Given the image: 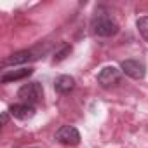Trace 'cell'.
I'll return each mask as SVG.
<instances>
[{
    "label": "cell",
    "instance_id": "6da1fadb",
    "mask_svg": "<svg viewBox=\"0 0 148 148\" xmlns=\"http://www.w3.org/2000/svg\"><path fill=\"white\" fill-rule=\"evenodd\" d=\"M91 28L92 33L98 37H112L119 33V25L112 19V16H108V12H101L98 11L91 21Z\"/></svg>",
    "mask_w": 148,
    "mask_h": 148
},
{
    "label": "cell",
    "instance_id": "7a4b0ae2",
    "mask_svg": "<svg viewBox=\"0 0 148 148\" xmlns=\"http://www.w3.org/2000/svg\"><path fill=\"white\" fill-rule=\"evenodd\" d=\"M18 98L21 99V103H28V105H37L44 99V89L40 82H28L25 86H21V89L18 91Z\"/></svg>",
    "mask_w": 148,
    "mask_h": 148
},
{
    "label": "cell",
    "instance_id": "3957f363",
    "mask_svg": "<svg viewBox=\"0 0 148 148\" xmlns=\"http://www.w3.org/2000/svg\"><path fill=\"white\" fill-rule=\"evenodd\" d=\"M122 79V70L115 68V66H105L99 73H98V84L103 89L113 87L115 84H119Z\"/></svg>",
    "mask_w": 148,
    "mask_h": 148
},
{
    "label": "cell",
    "instance_id": "277c9868",
    "mask_svg": "<svg viewBox=\"0 0 148 148\" xmlns=\"http://www.w3.org/2000/svg\"><path fill=\"white\" fill-rule=\"evenodd\" d=\"M120 70H122V73H125L127 77H131L134 80H141L146 75V66L141 61H138V59H125V61H122L120 63Z\"/></svg>",
    "mask_w": 148,
    "mask_h": 148
},
{
    "label": "cell",
    "instance_id": "5b68a950",
    "mask_svg": "<svg viewBox=\"0 0 148 148\" xmlns=\"http://www.w3.org/2000/svg\"><path fill=\"white\" fill-rule=\"evenodd\" d=\"M56 139L61 145H79L80 143V132L73 125H61L56 131Z\"/></svg>",
    "mask_w": 148,
    "mask_h": 148
},
{
    "label": "cell",
    "instance_id": "8992f818",
    "mask_svg": "<svg viewBox=\"0 0 148 148\" xmlns=\"http://www.w3.org/2000/svg\"><path fill=\"white\" fill-rule=\"evenodd\" d=\"M7 112L18 120H28L35 115V106L28 105V103H14V105L9 106Z\"/></svg>",
    "mask_w": 148,
    "mask_h": 148
},
{
    "label": "cell",
    "instance_id": "52a82bcc",
    "mask_svg": "<svg viewBox=\"0 0 148 148\" xmlns=\"http://www.w3.org/2000/svg\"><path fill=\"white\" fill-rule=\"evenodd\" d=\"M30 75H33V68H19V70H7L2 73L0 82L2 84H11V82H18L23 79H28Z\"/></svg>",
    "mask_w": 148,
    "mask_h": 148
},
{
    "label": "cell",
    "instance_id": "ba28073f",
    "mask_svg": "<svg viewBox=\"0 0 148 148\" xmlns=\"http://www.w3.org/2000/svg\"><path fill=\"white\" fill-rule=\"evenodd\" d=\"M54 89L59 94H68V92H71L73 89H75V79L70 77V75H61V77L56 79Z\"/></svg>",
    "mask_w": 148,
    "mask_h": 148
},
{
    "label": "cell",
    "instance_id": "9c48e42d",
    "mask_svg": "<svg viewBox=\"0 0 148 148\" xmlns=\"http://www.w3.org/2000/svg\"><path fill=\"white\" fill-rule=\"evenodd\" d=\"M33 59V52L32 51H18L14 54H11L9 58L4 59V66H14V64H23Z\"/></svg>",
    "mask_w": 148,
    "mask_h": 148
},
{
    "label": "cell",
    "instance_id": "30bf717a",
    "mask_svg": "<svg viewBox=\"0 0 148 148\" xmlns=\"http://www.w3.org/2000/svg\"><path fill=\"white\" fill-rule=\"evenodd\" d=\"M71 52V45L70 44H63L56 52H54V63H61L63 59H66Z\"/></svg>",
    "mask_w": 148,
    "mask_h": 148
},
{
    "label": "cell",
    "instance_id": "8fae6325",
    "mask_svg": "<svg viewBox=\"0 0 148 148\" xmlns=\"http://www.w3.org/2000/svg\"><path fill=\"white\" fill-rule=\"evenodd\" d=\"M136 26H138V32L141 33V37L148 42V16H143V18H138L136 21Z\"/></svg>",
    "mask_w": 148,
    "mask_h": 148
},
{
    "label": "cell",
    "instance_id": "7c38bea8",
    "mask_svg": "<svg viewBox=\"0 0 148 148\" xmlns=\"http://www.w3.org/2000/svg\"><path fill=\"white\" fill-rule=\"evenodd\" d=\"M7 122H9V113H7V112H4V113H2V124H4V125H7Z\"/></svg>",
    "mask_w": 148,
    "mask_h": 148
}]
</instances>
